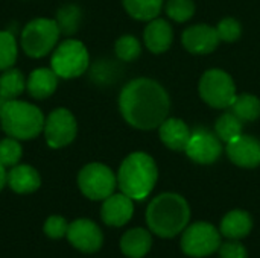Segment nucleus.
I'll return each instance as SVG.
<instances>
[{"mask_svg": "<svg viewBox=\"0 0 260 258\" xmlns=\"http://www.w3.org/2000/svg\"><path fill=\"white\" fill-rule=\"evenodd\" d=\"M8 186L18 195H29L40 189L41 178L40 173L29 164H17L11 167L6 178Z\"/></svg>", "mask_w": 260, "mask_h": 258, "instance_id": "obj_19", "label": "nucleus"}, {"mask_svg": "<svg viewBox=\"0 0 260 258\" xmlns=\"http://www.w3.org/2000/svg\"><path fill=\"white\" fill-rule=\"evenodd\" d=\"M152 248V233L145 228H131L120 239V251L128 258H143Z\"/></svg>", "mask_w": 260, "mask_h": 258, "instance_id": "obj_20", "label": "nucleus"}, {"mask_svg": "<svg viewBox=\"0 0 260 258\" xmlns=\"http://www.w3.org/2000/svg\"><path fill=\"white\" fill-rule=\"evenodd\" d=\"M181 43L184 49L193 55H207L219 46L221 40L216 32V27H212L206 23H200L184 29L181 35Z\"/></svg>", "mask_w": 260, "mask_h": 258, "instance_id": "obj_13", "label": "nucleus"}, {"mask_svg": "<svg viewBox=\"0 0 260 258\" xmlns=\"http://www.w3.org/2000/svg\"><path fill=\"white\" fill-rule=\"evenodd\" d=\"M125 11L139 21L157 18L163 9V0H122Z\"/></svg>", "mask_w": 260, "mask_h": 258, "instance_id": "obj_22", "label": "nucleus"}, {"mask_svg": "<svg viewBox=\"0 0 260 258\" xmlns=\"http://www.w3.org/2000/svg\"><path fill=\"white\" fill-rule=\"evenodd\" d=\"M158 179V169L154 158L145 152L129 154L117 172V186L133 201L146 199Z\"/></svg>", "mask_w": 260, "mask_h": 258, "instance_id": "obj_3", "label": "nucleus"}, {"mask_svg": "<svg viewBox=\"0 0 260 258\" xmlns=\"http://www.w3.org/2000/svg\"><path fill=\"white\" fill-rule=\"evenodd\" d=\"M219 258H248L247 248L241 243V240H229L221 243L218 249Z\"/></svg>", "mask_w": 260, "mask_h": 258, "instance_id": "obj_33", "label": "nucleus"}, {"mask_svg": "<svg viewBox=\"0 0 260 258\" xmlns=\"http://www.w3.org/2000/svg\"><path fill=\"white\" fill-rule=\"evenodd\" d=\"M46 143L52 149H59L70 144L78 134V123L72 111L67 108L53 109L44 122Z\"/></svg>", "mask_w": 260, "mask_h": 258, "instance_id": "obj_10", "label": "nucleus"}, {"mask_svg": "<svg viewBox=\"0 0 260 258\" xmlns=\"http://www.w3.org/2000/svg\"><path fill=\"white\" fill-rule=\"evenodd\" d=\"M6 178H8L6 167H3V166L0 164V192H2V190H3V187L8 184V182H6Z\"/></svg>", "mask_w": 260, "mask_h": 258, "instance_id": "obj_34", "label": "nucleus"}, {"mask_svg": "<svg viewBox=\"0 0 260 258\" xmlns=\"http://www.w3.org/2000/svg\"><path fill=\"white\" fill-rule=\"evenodd\" d=\"M116 55L123 62L136 61L142 53V44L134 35H122L114 44Z\"/></svg>", "mask_w": 260, "mask_h": 258, "instance_id": "obj_27", "label": "nucleus"}, {"mask_svg": "<svg viewBox=\"0 0 260 258\" xmlns=\"http://www.w3.org/2000/svg\"><path fill=\"white\" fill-rule=\"evenodd\" d=\"M198 90L201 99L216 109L230 108L236 97V85L233 78L221 68H210L204 71L200 79Z\"/></svg>", "mask_w": 260, "mask_h": 258, "instance_id": "obj_8", "label": "nucleus"}, {"mask_svg": "<svg viewBox=\"0 0 260 258\" xmlns=\"http://www.w3.org/2000/svg\"><path fill=\"white\" fill-rule=\"evenodd\" d=\"M216 32L219 35L221 41L225 43H235L241 38L242 35V26L236 18L227 17L224 20H221L216 26Z\"/></svg>", "mask_w": 260, "mask_h": 258, "instance_id": "obj_31", "label": "nucleus"}, {"mask_svg": "<svg viewBox=\"0 0 260 258\" xmlns=\"http://www.w3.org/2000/svg\"><path fill=\"white\" fill-rule=\"evenodd\" d=\"M119 109L128 125L140 131H151L168 119L171 99L165 87L157 81L137 78L122 88Z\"/></svg>", "mask_w": 260, "mask_h": 258, "instance_id": "obj_1", "label": "nucleus"}, {"mask_svg": "<svg viewBox=\"0 0 260 258\" xmlns=\"http://www.w3.org/2000/svg\"><path fill=\"white\" fill-rule=\"evenodd\" d=\"M134 214V202L125 193H113L104 199L101 207V217L108 227H123L126 225Z\"/></svg>", "mask_w": 260, "mask_h": 258, "instance_id": "obj_15", "label": "nucleus"}, {"mask_svg": "<svg viewBox=\"0 0 260 258\" xmlns=\"http://www.w3.org/2000/svg\"><path fill=\"white\" fill-rule=\"evenodd\" d=\"M253 230V217L245 210L229 211L219 224V233L229 240H242Z\"/></svg>", "mask_w": 260, "mask_h": 258, "instance_id": "obj_18", "label": "nucleus"}, {"mask_svg": "<svg viewBox=\"0 0 260 258\" xmlns=\"http://www.w3.org/2000/svg\"><path fill=\"white\" fill-rule=\"evenodd\" d=\"M165 9L171 20L177 23H184L193 17L195 3L193 0H168Z\"/></svg>", "mask_w": 260, "mask_h": 258, "instance_id": "obj_30", "label": "nucleus"}, {"mask_svg": "<svg viewBox=\"0 0 260 258\" xmlns=\"http://www.w3.org/2000/svg\"><path fill=\"white\" fill-rule=\"evenodd\" d=\"M143 40L149 52L152 53H165L169 50L174 41V30L169 21L163 18H154L148 23L143 30Z\"/></svg>", "mask_w": 260, "mask_h": 258, "instance_id": "obj_16", "label": "nucleus"}, {"mask_svg": "<svg viewBox=\"0 0 260 258\" xmlns=\"http://www.w3.org/2000/svg\"><path fill=\"white\" fill-rule=\"evenodd\" d=\"M224 146L221 138L209 131L207 128H195L190 132L187 146L184 149L186 155L198 164H213L222 155Z\"/></svg>", "mask_w": 260, "mask_h": 258, "instance_id": "obj_11", "label": "nucleus"}, {"mask_svg": "<svg viewBox=\"0 0 260 258\" xmlns=\"http://www.w3.org/2000/svg\"><path fill=\"white\" fill-rule=\"evenodd\" d=\"M26 88L24 76L17 68H8L0 75V97L3 100L17 99Z\"/></svg>", "mask_w": 260, "mask_h": 258, "instance_id": "obj_24", "label": "nucleus"}, {"mask_svg": "<svg viewBox=\"0 0 260 258\" xmlns=\"http://www.w3.org/2000/svg\"><path fill=\"white\" fill-rule=\"evenodd\" d=\"M222 243L219 230L209 222H195L181 233L180 248L183 254L192 258H204L218 252Z\"/></svg>", "mask_w": 260, "mask_h": 258, "instance_id": "obj_7", "label": "nucleus"}, {"mask_svg": "<svg viewBox=\"0 0 260 258\" xmlns=\"http://www.w3.org/2000/svg\"><path fill=\"white\" fill-rule=\"evenodd\" d=\"M190 222L189 202L178 193L166 192L155 196L146 208L149 231L161 239H174Z\"/></svg>", "mask_w": 260, "mask_h": 258, "instance_id": "obj_2", "label": "nucleus"}, {"mask_svg": "<svg viewBox=\"0 0 260 258\" xmlns=\"http://www.w3.org/2000/svg\"><path fill=\"white\" fill-rule=\"evenodd\" d=\"M23 155V149L20 140L6 137L0 140V164L3 167H14L20 163Z\"/></svg>", "mask_w": 260, "mask_h": 258, "instance_id": "obj_29", "label": "nucleus"}, {"mask_svg": "<svg viewBox=\"0 0 260 258\" xmlns=\"http://www.w3.org/2000/svg\"><path fill=\"white\" fill-rule=\"evenodd\" d=\"M82 12L76 5H66L56 12V24L59 27V32L64 35H72L78 30L81 24Z\"/></svg>", "mask_w": 260, "mask_h": 258, "instance_id": "obj_26", "label": "nucleus"}, {"mask_svg": "<svg viewBox=\"0 0 260 258\" xmlns=\"http://www.w3.org/2000/svg\"><path fill=\"white\" fill-rule=\"evenodd\" d=\"M17 41L8 30H0V71L11 68L17 61Z\"/></svg>", "mask_w": 260, "mask_h": 258, "instance_id": "obj_28", "label": "nucleus"}, {"mask_svg": "<svg viewBox=\"0 0 260 258\" xmlns=\"http://www.w3.org/2000/svg\"><path fill=\"white\" fill-rule=\"evenodd\" d=\"M242 129H244V122L238 116H235L232 111L221 114L215 123V134L225 144L238 138L242 134Z\"/></svg>", "mask_w": 260, "mask_h": 258, "instance_id": "obj_25", "label": "nucleus"}, {"mask_svg": "<svg viewBox=\"0 0 260 258\" xmlns=\"http://www.w3.org/2000/svg\"><path fill=\"white\" fill-rule=\"evenodd\" d=\"M44 234L49 237V239H53V240H58L61 237H66L67 236V231H69V224L64 217L61 216H50L46 219L44 222Z\"/></svg>", "mask_w": 260, "mask_h": 258, "instance_id": "obj_32", "label": "nucleus"}, {"mask_svg": "<svg viewBox=\"0 0 260 258\" xmlns=\"http://www.w3.org/2000/svg\"><path fill=\"white\" fill-rule=\"evenodd\" d=\"M81 193L91 201H104L111 196L117 187V176L102 163H90L84 166L78 175Z\"/></svg>", "mask_w": 260, "mask_h": 258, "instance_id": "obj_9", "label": "nucleus"}, {"mask_svg": "<svg viewBox=\"0 0 260 258\" xmlns=\"http://www.w3.org/2000/svg\"><path fill=\"white\" fill-rule=\"evenodd\" d=\"M41 109L23 100H5L0 106V125L8 137L17 140H32L44 129Z\"/></svg>", "mask_w": 260, "mask_h": 258, "instance_id": "obj_4", "label": "nucleus"}, {"mask_svg": "<svg viewBox=\"0 0 260 258\" xmlns=\"http://www.w3.org/2000/svg\"><path fill=\"white\" fill-rule=\"evenodd\" d=\"M190 129L187 123H184L181 119L177 117H168L160 126H158V137L161 143L171 149L181 152L186 149L189 137H190Z\"/></svg>", "mask_w": 260, "mask_h": 258, "instance_id": "obj_17", "label": "nucleus"}, {"mask_svg": "<svg viewBox=\"0 0 260 258\" xmlns=\"http://www.w3.org/2000/svg\"><path fill=\"white\" fill-rule=\"evenodd\" d=\"M59 27L52 18L30 20L21 30L20 44L23 52L30 58H43L53 52L59 40Z\"/></svg>", "mask_w": 260, "mask_h": 258, "instance_id": "obj_5", "label": "nucleus"}, {"mask_svg": "<svg viewBox=\"0 0 260 258\" xmlns=\"http://www.w3.org/2000/svg\"><path fill=\"white\" fill-rule=\"evenodd\" d=\"M230 111L242 122H254L260 117V99L254 94H236Z\"/></svg>", "mask_w": 260, "mask_h": 258, "instance_id": "obj_23", "label": "nucleus"}, {"mask_svg": "<svg viewBox=\"0 0 260 258\" xmlns=\"http://www.w3.org/2000/svg\"><path fill=\"white\" fill-rule=\"evenodd\" d=\"M229 160L242 169H256L260 166V140L253 135L241 134L238 138L227 143Z\"/></svg>", "mask_w": 260, "mask_h": 258, "instance_id": "obj_14", "label": "nucleus"}, {"mask_svg": "<svg viewBox=\"0 0 260 258\" xmlns=\"http://www.w3.org/2000/svg\"><path fill=\"white\" fill-rule=\"evenodd\" d=\"M58 79L59 78L52 68H35L26 81V88L34 99L43 100L55 93L58 87Z\"/></svg>", "mask_w": 260, "mask_h": 258, "instance_id": "obj_21", "label": "nucleus"}, {"mask_svg": "<svg viewBox=\"0 0 260 258\" xmlns=\"http://www.w3.org/2000/svg\"><path fill=\"white\" fill-rule=\"evenodd\" d=\"M90 65V56L87 47L73 38L59 43L52 53L50 68L61 79H73L87 71Z\"/></svg>", "mask_w": 260, "mask_h": 258, "instance_id": "obj_6", "label": "nucleus"}, {"mask_svg": "<svg viewBox=\"0 0 260 258\" xmlns=\"http://www.w3.org/2000/svg\"><path fill=\"white\" fill-rule=\"evenodd\" d=\"M66 237L73 248L85 254L98 252L104 245L102 230L90 219H76L69 224Z\"/></svg>", "mask_w": 260, "mask_h": 258, "instance_id": "obj_12", "label": "nucleus"}]
</instances>
